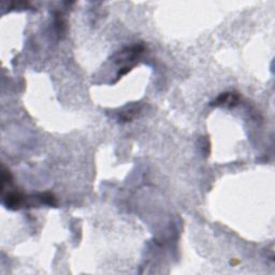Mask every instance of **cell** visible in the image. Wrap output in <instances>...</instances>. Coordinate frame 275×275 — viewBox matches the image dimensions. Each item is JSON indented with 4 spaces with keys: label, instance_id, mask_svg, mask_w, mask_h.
<instances>
[{
    "label": "cell",
    "instance_id": "4",
    "mask_svg": "<svg viewBox=\"0 0 275 275\" xmlns=\"http://www.w3.org/2000/svg\"><path fill=\"white\" fill-rule=\"evenodd\" d=\"M36 199L39 201L42 204L45 205H50V206H56L57 205V201L55 196L51 194V193H43V194H39L36 196Z\"/></svg>",
    "mask_w": 275,
    "mask_h": 275
},
{
    "label": "cell",
    "instance_id": "2",
    "mask_svg": "<svg viewBox=\"0 0 275 275\" xmlns=\"http://www.w3.org/2000/svg\"><path fill=\"white\" fill-rule=\"evenodd\" d=\"M240 102V95L236 93H224L220 94L215 100H214L211 105L220 106V105H228L229 108H234Z\"/></svg>",
    "mask_w": 275,
    "mask_h": 275
},
{
    "label": "cell",
    "instance_id": "1",
    "mask_svg": "<svg viewBox=\"0 0 275 275\" xmlns=\"http://www.w3.org/2000/svg\"><path fill=\"white\" fill-rule=\"evenodd\" d=\"M144 50H145V48L143 44H135V45H133V47L125 48L116 55L115 63H117V64L131 63L142 54Z\"/></svg>",
    "mask_w": 275,
    "mask_h": 275
},
{
    "label": "cell",
    "instance_id": "3",
    "mask_svg": "<svg viewBox=\"0 0 275 275\" xmlns=\"http://www.w3.org/2000/svg\"><path fill=\"white\" fill-rule=\"evenodd\" d=\"M26 202V198L18 192H11L4 198V204L9 210H19Z\"/></svg>",
    "mask_w": 275,
    "mask_h": 275
}]
</instances>
